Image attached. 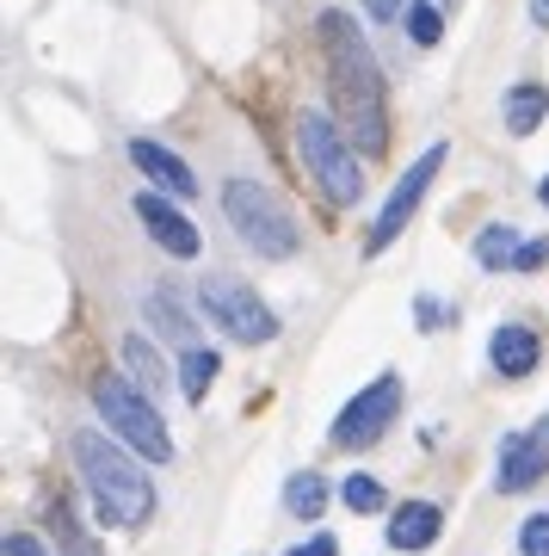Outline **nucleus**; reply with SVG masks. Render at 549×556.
I'll list each match as a JSON object with an SVG mask.
<instances>
[{
  "instance_id": "1",
  "label": "nucleus",
  "mask_w": 549,
  "mask_h": 556,
  "mask_svg": "<svg viewBox=\"0 0 549 556\" xmlns=\"http://www.w3.org/2000/svg\"><path fill=\"white\" fill-rule=\"evenodd\" d=\"M315 31H321V50H328V93H334L340 130L353 137L358 155H383V142H390V124H383V68H376L365 31L340 7H328Z\"/></svg>"
},
{
  "instance_id": "2",
  "label": "nucleus",
  "mask_w": 549,
  "mask_h": 556,
  "mask_svg": "<svg viewBox=\"0 0 549 556\" xmlns=\"http://www.w3.org/2000/svg\"><path fill=\"white\" fill-rule=\"evenodd\" d=\"M75 464H80V482H87V495H93V514L105 526H142V519L155 514V489L149 477L137 470V457L118 452L105 433H75Z\"/></svg>"
},
{
  "instance_id": "3",
  "label": "nucleus",
  "mask_w": 549,
  "mask_h": 556,
  "mask_svg": "<svg viewBox=\"0 0 549 556\" xmlns=\"http://www.w3.org/2000/svg\"><path fill=\"white\" fill-rule=\"evenodd\" d=\"M93 408H99V420H105V427H118V439L137 457H149V464H167V457H174V433L161 427L155 396H142L130 378H118V371L93 378Z\"/></svg>"
},
{
  "instance_id": "4",
  "label": "nucleus",
  "mask_w": 549,
  "mask_h": 556,
  "mask_svg": "<svg viewBox=\"0 0 549 556\" xmlns=\"http://www.w3.org/2000/svg\"><path fill=\"white\" fill-rule=\"evenodd\" d=\"M222 211H229V223L241 229V241H247L254 254L291 260L296 248H303L291 211H284V204H278V192H266L259 179H229V186H222Z\"/></svg>"
},
{
  "instance_id": "5",
  "label": "nucleus",
  "mask_w": 549,
  "mask_h": 556,
  "mask_svg": "<svg viewBox=\"0 0 549 556\" xmlns=\"http://www.w3.org/2000/svg\"><path fill=\"white\" fill-rule=\"evenodd\" d=\"M296 149H303L309 179L328 192V204H358V192H365V167H358L353 142L340 137L321 112H296Z\"/></svg>"
},
{
  "instance_id": "6",
  "label": "nucleus",
  "mask_w": 549,
  "mask_h": 556,
  "mask_svg": "<svg viewBox=\"0 0 549 556\" xmlns=\"http://www.w3.org/2000/svg\"><path fill=\"white\" fill-rule=\"evenodd\" d=\"M395 415H401V378H395V371H383V378L365 383V390H358V396L334 415L328 439H334L340 452H365V445H376V439L390 433Z\"/></svg>"
},
{
  "instance_id": "7",
  "label": "nucleus",
  "mask_w": 549,
  "mask_h": 556,
  "mask_svg": "<svg viewBox=\"0 0 549 556\" xmlns=\"http://www.w3.org/2000/svg\"><path fill=\"white\" fill-rule=\"evenodd\" d=\"M197 303H204V316H210L222 334H235L241 346H266V340L278 334V316L247 291V285H235V278H204V285H197Z\"/></svg>"
},
{
  "instance_id": "8",
  "label": "nucleus",
  "mask_w": 549,
  "mask_h": 556,
  "mask_svg": "<svg viewBox=\"0 0 549 556\" xmlns=\"http://www.w3.org/2000/svg\"><path fill=\"white\" fill-rule=\"evenodd\" d=\"M445 155H451V149H445V142H432L426 155H420L408 174L395 179V192L383 199V211H376V223H371V236H365V254H383V248H395V241H401V229H408V217L420 211L426 186L438 179V167H445Z\"/></svg>"
},
{
  "instance_id": "9",
  "label": "nucleus",
  "mask_w": 549,
  "mask_h": 556,
  "mask_svg": "<svg viewBox=\"0 0 549 556\" xmlns=\"http://www.w3.org/2000/svg\"><path fill=\"white\" fill-rule=\"evenodd\" d=\"M549 477V415L531 420L525 433L500 439V470H494V489L500 495H525L531 482Z\"/></svg>"
},
{
  "instance_id": "10",
  "label": "nucleus",
  "mask_w": 549,
  "mask_h": 556,
  "mask_svg": "<svg viewBox=\"0 0 549 556\" xmlns=\"http://www.w3.org/2000/svg\"><path fill=\"white\" fill-rule=\"evenodd\" d=\"M137 217L149 223V236L167 248V254L179 260H197V248H204V236H197V223L186 217V211H174V204L161 199V192H137Z\"/></svg>"
},
{
  "instance_id": "11",
  "label": "nucleus",
  "mask_w": 549,
  "mask_h": 556,
  "mask_svg": "<svg viewBox=\"0 0 549 556\" xmlns=\"http://www.w3.org/2000/svg\"><path fill=\"white\" fill-rule=\"evenodd\" d=\"M130 161H137V174L142 179H155V192L161 199H192L197 192V179H192V167L174 155V149H161V142H130Z\"/></svg>"
},
{
  "instance_id": "12",
  "label": "nucleus",
  "mask_w": 549,
  "mask_h": 556,
  "mask_svg": "<svg viewBox=\"0 0 549 556\" xmlns=\"http://www.w3.org/2000/svg\"><path fill=\"white\" fill-rule=\"evenodd\" d=\"M537 328H525V321H500L494 328V340H488V358H494V371L500 378H531L537 371Z\"/></svg>"
},
{
  "instance_id": "13",
  "label": "nucleus",
  "mask_w": 549,
  "mask_h": 556,
  "mask_svg": "<svg viewBox=\"0 0 549 556\" xmlns=\"http://www.w3.org/2000/svg\"><path fill=\"white\" fill-rule=\"evenodd\" d=\"M438 526H445V519H438L432 501H401L390 514V544L395 551H426L432 538H438Z\"/></svg>"
},
{
  "instance_id": "14",
  "label": "nucleus",
  "mask_w": 549,
  "mask_h": 556,
  "mask_svg": "<svg viewBox=\"0 0 549 556\" xmlns=\"http://www.w3.org/2000/svg\"><path fill=\"white\" fill-rule=\"evenodd\" d=\"M500 118H507L512 137H531V130L549 118V87H537V80L512 87V93H507V112H500Z\"/></svg>"
},
{
  "instance_id": "15",
  "label": "nucleus",
  "mask_w": 549,
  "mask_h": 556,
  "mask_svg": "<svg viewBox=\"0 0 549 556\" xmlns=\"http://www.w3.org/2000/svg\"><path fill=\"white\" fill-rule=\"evenodd\" d=\"M328 477H315V470H296L291 482H284V514H296V519H321L328 514Z\"/></svg>"
},
{
  "instance_id": "16",
  "label": "nucleus",
  "mask_w": 549,
  "mask_h": 556,
  "mask_svg": "<svg viewBox=\"0 0 549 556\" xmlns=\"http://www.w3.org/2000/svg\"><path fill=\"white\" fill-rule=\"evenodd\" d=\"M519 229H507V223H494V229H482L475 236V260L488 266V273H507V266H519Z\"/></svg>"
},
{
  "instance_id": "17",
  "label": "nucleus",
  "mask_w": 549,
  "mask_h": 556,
  "mask_svg": "<svg viewBox=\"0 0 549 556\" xmlns=\"http://www.w3.org/2000/svg\"><path fill=\"white\" fill-rule=\"evenodd\" d=\"M124 365H130V383H137L142 396H155L161 383H167V371H161V353H155V346H149L142 334L124 340Z\"/></svg>"
},
{
  "instance_id": "18",
  "label": "nucleus",
  "mask_w": 549,
  "mask_h": 556,
  "mask_svg": "<svg viewBox=\"0 0 549 556\" xmlns=\"http://www.w3.org/2000/svg\"><path fill=\"white\" fill-rule=\"evenodd\" d=\"M210 378H216V353H204V346H186V358H179V383H186V402H204Z\"/></svg>"
},
{
  "instance_id": "19",
  "label": "nucleus",
  "mask_w": 549,
  "mask_h": 556,
  "mask_svg": "<svg viewBox=\"0 0 549 556\" xmlns=\"http://www.w3.org/2000/svg\"><path fill=\"white\" fill-rule=\"evenodd\" d=\"M340 495H346L353 514H376V507H383V482H376L371 470H353V477L340 482Z\"/></svg>"
},
{
  "instance_id": "20",
  "label": "nucleus",
  "mask_w": 549,
  "mask_h": 556,
  "mask_svg": "<svg viewBox=\"0 0 549 556\" xmlns=\"http://www.w3.org/2000/svg\"><path fill=\"white\" fill-rule=\"evenodd\" d=\"M408 38L413 43H438L445 38V13H438V7H408Z\"/></svg>"
},
{
  "instance_id": "21",
  "label": "nucleus",
  "mask_w": 549,
  "mask_h": 556,
  "mask_svg": "<svg viewBox=\"0 0 549 556\" xmlns=\"http://www.w3.org/2000/svg\"><path fill=\"white\" fill-rule=\"evenodd\" d=\"M50 526H56V538H62V551H68V556H99L93 544L80 538V526L68 519V507H50Z\"/></svg>"
},
{
  "instance_id": "22",
  "label": "nucleus",
  "mask_w": 549,
  "mask_h": 556,
  "mask_svg": "<svg viewBox=\"0 0 549 556\" xmlns=\"http://www.w3.org/2000/svg\"><path fill=\"white\" fill-rule=\"evenodd\" d=\"M519 556H549V514H531L519 526Z\"/></svg>"
},
{
  "instance_id": "23",
  "label": "nucleus",
  "mask_w": 549,
  "mask_h": 556,
  "mask_svg": "<svg viewBox=\"0 0 549 556\" xmlns=\"http://www.w3.org/2000/svg\"><path fill=\"white\" fill-rule=\"evenodd\" d=\"M149 316H155V321H161V328H167L174 340H186V328H192V321H186V316L174 309V298H149Z\"/></svg>"
},
{
  "instance_id": "24",
  "label": "nucleus",
  "mask_w": 549,
  "mask_h": 556,
  "mask_svg": "<svg viewBox=\"0 0 549 556\" xmlns=\"http://www.w3.org/2000/svg\"><path fill=\"white\" fill-rule=\"evenodd\" d=\"M413 321H420V328H445V321H451V303H438V298H413Z\"/></svg>"
},
{
  "instance_id": "25",
  "label": "nucleus",
  "mask_w": 549,
  "mask_h": 556,
  "mask_svg": "<svg viewBox=\"0 0 549 556\" xmlns=\"http://www.w3.org/2000/svg\"><path fill=\"white\" fill-rule=\"evenodd\" d=\"M284 556H340V538L334 532H315L309 544H296V551H284Z\"/></svg>"
},
{
  "instance_id": "26",
  "label": "nucleus",
  "mask_w": 549,
  "mask_h": 556,
  "mask_svg": "<svg viewBox=\"0 0 549 556\" xmlns=\"http://www.w3.org/2000/svg\"><path fill=\"white\" fill-rule=\"evenodd\" d=\"M365 13H371L376 25H390V20H401V13H408V0H365Z\"/></svg>"
},
{
  "instance_id": "27",
  "label": "nucleus",
  "mask_w": 549,
  "mask_h": 556,
  "mask_svg": "<svg viewBox=\"0 0 549 556\" xmlns=\"http://www.w3.org/2000/svg\"><path fill=\"white\" fill-rule=\"evenodd\" d=\"M7 556H50L31 532H7Z\"/></svg>"
},
{
  "instance_id": "28",
  "label": "nucleus",
  "mask_w": 549,
  "mask_h": 556,
  "mask_svg": "<svg viewBox=\"0 0 549 556\" xmlns=\"http://www.w3.org/2000/svg\"><path fill=\"white\" fill-rule=\"evenodd\" d=\"M544 260H549V241H525V248H519V273L544 266Z\"/></svg>"
},
{
  "instance_id": "29",
  "label": "nucleus",
  "mask_w": 549,
  "mask_h": 556,
  "mask_svg": "<svg viewBox=\"0 0 549 556\" xmlns=\"http://www.w3.org/2000/svg\"><path fill=\"white\" fill-rule=\"evenodd\" d=\"M531 25H537V31H549V0H531Z\"/></svg>"
},
{
  "instance_id": "30",
  "label": "nucleus",
  "mask_w": 549,
  "mask_h": 556,
  "mask_svg": "<svg viewBox=\"0 0 549 556\" xmlns=\"http://www.w3.org/2000/svg\"><path fill=\"white\" fill-rule=\"evenodd\" d=\"M537 199H544V204H549V174H544V186H537Z\"/></svg>"
}]
</instances>
